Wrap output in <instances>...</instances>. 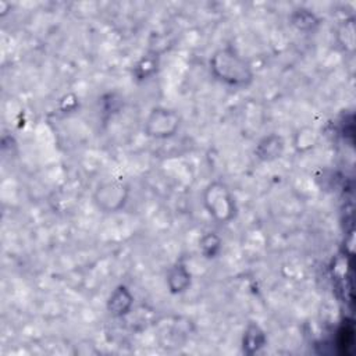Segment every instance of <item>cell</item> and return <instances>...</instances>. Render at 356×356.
<instances>
[{"mask_svg":"<svg viewBox=\"0 0 356 356\" xmlns=\"http://www.w3.org/2000/svg\"><path fill=\"white\" fill-rule=\"evenodd\" d=\"M181 125L179 114L168 107H154L145 120L143 132L154 139H165L178 131Z\"/></svg>","mask_w":356,"mask_h":356,"instance_id":"obj_3","label":"cell"},{"mask_svg":"<svg viewBox=\"0 0 356 356\" xmlns=\"http://www.w3.org/2000/svg\"><path fill=\"white\" fill-rule=\"evenodd\" d=\"M264 332L260 330V327L257 324H249L245 335H243V349H248L249 346H252V352L257 350L260 346L264 345Z\"/></svg>","mask_w":356,"mask_h":356,"instance_id":"obj_10","label":"cell"},{"mask_svg":"<svg viewBox=\"0 0 356 356\" xmlns=\"http://www.w3.org/2000/svg\"><path fill=\"white\" fill-rule=\"evenodd\" d=\"M209 65L214 78L229 86L245 88L253 81L250 64L231 46L218 49L210 57Z\"/></svg>","mask_w":356,"mask_h":356,"instance_id":"obj_1","label":"cell"},{"mask_svg":"<svg viewBox=\"0 0 356 356\" xmlns=\"http://www.w3.org/2000/svg\"><path fill=\"white\" fill-rule=\"evenodd\" d=\"M289 21L299 31H310L318 25V18L316 14L303 7L293 10V13L289 15Z\"/></svg>","mask_w":356,"mask_h":356,"instance_id":"obj_8","label":"cell"},{"mask_svg":"<svg viewBox=\"0 0 356 356\" xmlns=\"http://www.w3.org/2000/svg\"><path fill=\"white\" fill-rule=\"evenodd\" d=\"M285 149V140L278 134H270L266 135L260 142L257 143L254 149V154L261 161H274L280 159Z\"/></svg>","mask_w":356,"mask_h":356,"instance_id":"obj_5","label":"cell"},{"mask_svg":"<svg viewBox=\"0 0 356 356\" xmlns=\"http://www.w3.org/2000/svg\"><path fill=\"white\" fill-rule=\"evenodd\" d=\"M337 39L345 51L355 49V19L348 18L341 22L337 31Z\"/></svg>","mask_w":356,"mask_h":356,"instance_id":"obj_9","label":"cell"},{"mask_svg":"<svg viewBox=\"0 0 356 356\" xmlns=\"http://www.w3.org/2000/svg\"><path fill=\"white\" fill-rule=\"evenodd\" d=\"M203 204L210 217L220 222L227 224L236 216V202L231 189L222 181H211L202 193Z\"/></svg>","mask_w":356,"mask_h":356,"instance_id":"obj_2","label":"cell"},{"mask_svg":"<svg viewBox=\"0 0 356 356\" xmlns=\"http://www.w3.org/2000/svg\"><path fill=\"white\" fill-rule=\"evenodd\" d=\"M156 70H157V58L154 57V54H147L138 61V64L134 68V74L138 79H146L150 75H153Z\"/></svg>","mask_w":356,"mask_h":356,"instance_id":"obj_12","label":"cell"},{"mask_svg":"<svg viewBox=\"0 0 356 356\" xmlns=\"http://www.w3.org/2000/svg\"><path fill=\"white\" fill-rule=\"evenodd\" d=\"M129 196V186L122 181H107L102 182L95 193L93 202L96 207L103 213L120 211Z\"/></svg>","mask_w":356,"mask_h":356,"instance_id":"obj_4","label":"cell"},{"mask_svg":"<svg viewBox=\"0 0 356 356\" xmlns=\"http://www.w3.org/2000/svg\"><path fill=\"white\" fill-rule=\"evenodd\" d=\"M134 305V296L125 285H118L107 300V310L114 317H122L129 313Z\"/></svg>","mask_w":356,"mask_h":356,"instance_id":"obj_6","label":"cell"},{"mask_svg":"<svg viewBox=\"0 0 356 356\" xmlns=\"http://www.w3.org/2000/svg\"><path fill=\"white\" fill-rule=\"evenodd\" d=\"M167 285L171 293H181L188 289V286L191 285V273L184 263L178 261L168 270Z\"/></svg>","mask_w":356,"mask_h":356,"instance_id":"obj_7","label":"cell"},{"mask_svg":"<svg viewBox=\"0 0 356 356\" xmlns=\"http://www.w3.org/2000/svg\"><path fill=\"white\" fill-rule=\"evenodd\" d=\"M220 248H221V239L214 232H207L200 238L199 249L204 254V257L207 259L214 257L218 253Z\"/></svg>","mask_w":356,"mask_h":356,"instance_id":"obj_11","label":"cell"}]
</instances>
